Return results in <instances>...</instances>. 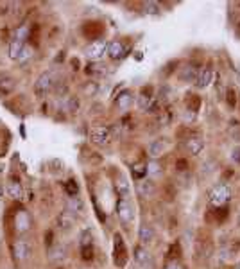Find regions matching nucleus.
Segmentation results:
<instances>
[{
    "label": "nucleus",
    "instance_id": "1",
    "mask_svg": "<svg viewBox=\"0 0 240 269\" xmlns=\"http://www.w3.org/2000/svg\"><path fill=\"white\" fill-rule=\"evenodd\" d=\"M208 201L212 206L215 208H221V206H226L229 201H231V189H229L226 183H219L215 185L208 194Z\"/></svg>",
    "mask_w": 240,
    "mask_h": 269
},
{
    "label": "nucleus",
    "instance_id": "2",
    "mask_svg": "<svg viewBox=\"0 0 240 269\" xmlns=\"http://www.w3.org/2000/svg\"><path fill=\"white\" fill-rule=\"evenodd\" d=\"M54 88H56V72L45 70L43 74L36 79L34 94L38 95V97H45V95H49V92H52Z\"/></svg>",
    "mask_w": 240,
    "mask_h": 269
},
{
    "label": "nucleus",
    "instance_id": "3",
    "mask_svg": "<svg viewBox=\"0 0 240 269\" xmlns=\"http://www.w3.org/2000/svg\"><path fill=\"white\" fill-rule=\"evenodd\" d=\"M117 217L124 225H131L134 221V206L127 198H120L117 201Z\"/></svg>",
    "mask_w": 240,
    "mask_h": 269
},
{
    "label": "nucleus",
    "instance_id": "4",
    "mask_svg": "<svg viewBox=\"0 0 240 269\" xmlns=\"http://www.w3.org/2000/svg\"><path fill=\"white\" fill-rule=\"evenodd\" d=\"M108 45H110V41L106 40H95L88 45L84 54L90 61H101L108 54Z\"/></svg>",
    "mask_w": 240,
    "mask_h": 269
},
{
    "label": "nucleus",
    "instance_id": "5",
    "mask_svg": "<svg viewBox=\"0 0 240 269\" xmlns=\"http://www.w3.org/2000/svg\"><path fill=\"white\" fill-rule=\"evenodd\" d=\"M90 140L95 146H108L113 140V131L108 126H95L90 131Z\"/></svg>",
    "mask_w": 240,
    "mask_h": 269
},
{
    "label": "nucleus",
    "instance_id": "6",
    "mask_svg": "<svg viewBox=\"0 0 240 269\" xmlns=\"http://www.w3.org/2000/svg\"><path fill=\"white\" fill-rule=\"evenodd\" d=\"M31 251H32L31 244H29L24 237L16 239V241L13 242V257H15L18 262L27 260V258L31 257Z\"/></svg>",
    "mask_w": 240,
    "mask_h": 269
},
{
    "label": "nucleus",
    "instance_id": "7",
    "mask_svg": "<svg viewBox=\"0 0 240 269\" xmlns=\"http://www.w3.org/2000/svg\"><path fill=\"white\" fill-rule=\"evenodd\" d=\"M129 54V47L126 45V41H120V40H113L110 41V45H108V58L110 60H124L126 56Z\"/></svg>",
    "mask_w": 240,
    "mask_h": 269
},
{
    "label": "nucleus",
    "instance_id": "8",
    "mask_svg": "<svg viewBox=\"0 0 240 269\" xmlns=\"http://www.w3.org/2000/svg\"><path fill=\"white\" fill-rule=\"evenodd\" d=\"M32 226V219L31 215L25 212V210H18L15 214V230H16V234L20 235H25L31 230Z\"/></svg>",
    "mask_w": 240,
    "mask_h": 269
},
{
    "label": "nucleus",
    "instance_id": "9",
    "mask_svg": "<svg viewBox=\"0 0 240 269\" xmlns=\"http://www.w3.org/2000/svg\"><path fill=\"white\" fill-rule=\"evenodd\" d=\"M8 194L11 196L15 201H22L24 199V185H22V180L11 176L8 180Z\"/></svg>",
    "mask_w": 240,
    "mask_h": 269
},
{
    "label": "nucleus",
    "instance_id": "10",
    "mask_svg": "<svg viewBox=\"0 0 240 269\" xmlns=\"http://www.w3.org/2000/svg\"><path fill=\"white\" fill-rule=\"evenodd\" d=\"M213 77H215L213 68H210V67L201 68V70H199V75H197V79H196V86L199 88V90H205V88H208L210 84L213 83Z\"/></svg>",
    "mask_w": 240,
    "mask_h": 269
},
{
    "label": "nucleus",
    "instance_id": "11",
    "mask_svg": "<svg viewBox=\"0 0 240 269\" xmlns=\"http://www.w3.org/2000/svg\"><path fill=\"white\" fill-rule=\"evenodd\" d=\"M154 239H156V234H154V228L151 225H142L140 226V230H138V241H140V244L146 248V246L153 244Z\"/></svg>",
    "mask_w": 240,
    "mask_h": 269
},
{
    "label": "nucleus",
    "instance_id": "12",
    "mask_svg": "<svg viewBox=\"0 0 240 269\" xmlns=\"http://www.w3.org/2000/svg\"><path fill=\"white\" fill-rule=\"evenodd\" d=\"M138 106L142 108L143 111H156V108H158V101H156V97L154 95H147L146 92L143 94H140L138 95Z\"/></svg>",
    "mask_w": 240,
    "mask_h": 269
},
{
    "label": "nucleus",
    "instance_id": "13",
    "mask_svg": "<svg viewBox=\"0 0 240 269\" xmlns=\"http://www.w3.org/2000/svg\"><path fill=\"white\" fill-rule=\"evenodd\" d=\"M185 147L190 155L197 156V155H201L203 149H205V140H203L201 137H190V139L185 142Z\"/></svg>",
    "mask_w": 240,
    "mask_h": 269
},
{
    "label": "nucleus",
    "instance_id": "14",
    "mask_svg": "<svg viewBox=\"0 0 240 269\" xmlns=\"http://www.w3.org/2000/svg\"><path fill=\"white\" fill-rule=\"evenodd\" d=\"M133 101H134L133 94H131L129 90H124L117 95V99H115V106H117L118 110L126 111V110H129V106L133 104Z\"/></svg>",
    "mask_w": 240,
    "mask_h": 269
},
{
    "label": "nucleus",
    "instance_id": "15",
    "mask_svg": "<svg viewBox=\"0 0 240 269\" xmlns=\"http://www.w3.org/2000/svg\"><path fill=\"white\" fill-rule=\"evenodd\" d=\"M165 149H167V140L165 139H158V140H154V142H151V146H149V155L153 156V160H158L160 156L165 153Z\"/></svg>",
    "mask_w": 240,
    "mask_h": 269
},
{
    "label": "nucleus",
    "instance_id": "16",
    "mask_svg": "<svg viewBox=\"0 0 240 269\" xmlns=\"http://www.w3.org/2000/svg\"><path fill=\"white\" fill-rule=\"evenodd\" d=\"M49 257H51V260L54 262H59V260H65V258L68 257V248L65 244H56L51 248V251H49Z\"/></svg>",
    "mask_w": 240,
    "mask_h": 269
},
{
    "label": "nucleus",
    "instance_id": "17",
    "mask_svg": "<svg viewBox=\"0 0 240 269\" xmlns=\"http://www.w3.org/2000/svg\"><path fill=\"white\" fill-rule=\"evenodd\" d=\"M197 75H199V68H197V65H186V67L181 70V74H179V77H181L185 83H196Z\"/></svg>",
    "mask_w": 240,
    "mask_h": 269
},
{
    "label": "nucleus",
    "instance_id": "18",
    "mask_svg": "<svg viewBox=\"0 0 240 269\" xmlns=\"http://www.w3.org/2000/svg\"><path fill=\"white\" fill-rule=\"evenodd\" d=\"M29 32H31V27H29L27 24H22L18 25V27L13 31V36H11V40L13 41H20V43H25L29 38Z\"/></svg>",
    "mask_w": 240,
    "mask_h": 269
},
{
    "label": "nucleus",
    "instance_id": "19",
    "mask_svg": "<svg viewBox=\"0 0 240 269\" xmlns=\"http://www.w3.org/2000/svg\"><path fill=\"white\" fill-rule=\"evenodd\" d=\"M138 192L142 196H146V198H149L151 194H154V182L151 178H143V180H138V185H136Z\"/></svg>",
    "mask_w": 240,
    "mask_h": 269
},
{
    "label": "nucleus",
    "instance_id": "20",
    "mask_svg": "<svg viewBox=\"0 0 240 269\" xmlns=\"http://www.w3.org/2000/svg\"><path fill=\"white\" fill-rule=\"evenodd\" d=\"M151 260V255L149 251H147L143 246H138L136 249H134V262H136L138 265H142V267H146L147 264H149Z\"/></svg>",
    "mask_w": 240,
    "mask_h": 269
},
{
    "label": "nucleus",
    "instance_id": "21",
    "mask_svg": "<svg viewBox=\"0 0 240 269\" xmlns=\"http://www.w3.org/2000/svg\"><path fill=\"white\" fill-rule=\"evenodd\" d=\"M162 163L158 162V160H149V162L146 163V172L149 178H158V176H162Z\"/></svg>",
    "mask_w": 240,
    "mask_h": 269
},
{
    "label": "nucleus",
    "instance_id": "22",
    "mask_svg": "<svg viewBox=\"0 0 240 269\" xmlns=\"http://www.w3.org/2000/svg\"><path fill=\"white\" fill-rule=\"evenodd\" d=\"M67 208L70 210V212H74V214H81L84 210V203L83 199L79 198V196H68V201H67Z\"/></svg>",
    "mask_w": 240,
    "mask_h": 269
},
{
    "label": "nucleus",
    "instance_id": "23",
    "mask_svg": "<svg viewBox=\"0 0 240 269\" xmlns=\"http://www.w3.org/2000/svg\"><path fill=\"white\" fill-rule=\"evenodd\" d=\"M115 187H117V190H118V194H120V198H127V196H129L131 187H129L127 180L124 178L122 174L117 176V180H115Z\"/></svg>",
    "mask_w": 240,
    "mask_h": 269
},
{
    "label": "nucleus",
    "instance_id": "24",
    "mask_svg": "<svg viewBox=\"0 0 240 269\" xmlns=\"http://www.w3.org/2000/svg\"><path fill=\"white\" fill-rule=\"evenodd\" d=\"M79 246H81V249L93 248V234H91V230L84 228L83 232L79 234Z\"/></svg>",
    "mask_w": 240,
    "mask_h": 269
},
{
    "label": "nucleus",
    "instance_id": "25",
    "mask_svg": "<svg viewBox=\"0 0 240 269\" xmlns=\"http://www.w3.org/2000/svg\"><path fill=\"white\" fill-rule=\"evenodd\" d=\"M27 43H20V41H9V45H8V54H9V58H11L13 61H16L18 60V56H20V52H22V49L25 47Z\"/></svg>",
    "mask_w": 240,
    "mask_h": 269
},
{
    "label": "nucleus",
    "instance_id": "26",
    "mask_svg": "<svg viewBox=\"0 0 240 269\" xmlns=\"http://www.w3.org/2000/svg\"><path fill=\"white\" fill-rule=\"evenodd\" d=\"M34 58V49L31 47V45H25L24 49H22V52H20V56H18V63L20 65H25V63H29V61Z\"/></svg>",
    "mask_w": 240,
    "mask_h": 269
},
{
    "label": "nucleus",
    "instance_id": "27",
    "mask_svg": "<svg viewBox=\"0 0 240 269\" xmlns=\"http://www.w3.org/2000/svg\"><path fill=\"white\" fill-rule=\"evenodd\" d=\"M142 9L146 15H160V4L158 2H143L142 4Z\"/></svg>",
    "mask_w": 240,
    "mask_h": 269
},
{
    "label": "nucleus",
    "instance_id": "28",
    "mask_svg": "<svg viewBox=\"0 0 240 269\" xmlns=\"http://www.w3.org/2000/svg\"><path fill=\"white\" fill-rule=\"evenodd\" d=\"M131 170H133V176L136 180H143L146 178V163H134L133 167H131Z\"/></svg>",
    "mask_w": 240,
    "mask_h": 269
},
{
    "label": "nucleus",
    "instance_id": "29",
    "mask_svg": "<svg viewBox=\"0 0 240 269\" xmlns=\"http://www.w3.org/2000/svg\"><path fill=\"white\" fill-rule=\"evenodd\" d=\"M58 222H59V226H61V230H70L72 226H74V217H70L68 214H61L58 217Z\"/></svg>",
    "mask_w": 240,
    "mask_h": 269
},
{
    "label": "nucleus",
    "instance_id": "30",
    "mask_svg": "<svg viewBox=\"0 0 240 269\" xmlns=\"http://www.w3.org/2000/svg\"><path fill=\"white\" fill-rule=\"evenodd\" d=\"M65 192H67L68 196H77L79 194V185L75 180H68L67 185H65Z\"/></svg>",
    "mask_w": 240,
    "mask_h": 269
},
{
    "label": "nucleus",
    "instance_id": "31",
    "mask_svg": "<svg viewBox=\"0 0 240 269\" xmlns=\"http://www.w3.org/2000/svg\"><path fill=\"white\" fill-rule=\"evenodd\" d=\"M15 88V81L9 77H0V90L2 92H11Z\"/></svg>",
    "mask_w": 240,
    "mask_h": 269
},
{
    "label": "nucleus",
    "instance_id": "32",
    "mask_svg": "<svg viewBox=\"0 0 240 269\" xmlns=\"http://www.w3.org/2000/svg\"><path fill=\"white\" fill-rule=\"evenodd\" d=\"M88 84H90V86H86V88H84V92H86V94L88 95H95V94H97V90H99V84L97 83H88Z\"/></svg>",
    "mask_w": 240,
    "mask_h": 269
},
{
    "label": "nucleus",
    "instance_id": "33",
    "mask_svg": "<svg viewBox=\"0 0 240 269\" xmlns=\"http://www.w3.org/2000/svg\"><path fill=\"white\" fill-rule=\"evenodd\" d=\"M231 158L235 160L236 163H240V146H236L235 149L231 151Z\"/></svg>",
    "mask_w": 240,
    "mask_h": 269
},
{
    "label": "nucleus",
    "instance_id": "34",
    "mask_svg": "<svg viewBox=\"0 0 240 269\" xmlns=\"http://www.w3.org/2000/svg\"><path fill=\"white\" fill-rule=\"evenodd\" d=\"M165 269H183V267H181V264H179V262L172 260V262H169V264H167Z\"/></svg>",
    "mask_w": 240,
    "mask_h": 269
},
{
    "label": "nucleus",
    "instance_id": "35",
    "mask_svg": "<svg viewBox=\"0 0 240 269\" xmlns=\"http://www.w3.org/2000/svg\"><path fill=\"white\" fill-rule=\"evenodd\" d=\"M228 101H229V104H231V106H235L236 95H233V90H228Z\"/></svg>",
    "mask_w": 240,
    "mask_h": 269
},
{
    "label": "nucleus",
    "instance_id": "36",
    "mask_svg": "<svg viewBox=\"0 0 240 269\" xmlns=\"http://www.w3.org/2000/svg\"><path fill=\"white\" fill-rule=\"evenodd\" d=\"M235 84L240 88V70H235Z\"/></svg>",
    "mask_w": 240,
    "mask_h": 269
},
{
    "label": "nucleus",
    "instance_id": "37",
    "mask_svg": "<svg viewBox=\"0 0 240 269\" xmlns=\"http://www.w3.org/2000/svg\"><path fill=\"white\" fill-rule=\"evenodd\" d=\"M2 199H4V187L0 185V201H2Z\"/></svg>",
    "mask_w": 240,
    "mask_h": 269
},
{
    "label": "nucleus",
    "instance_id": "38",
    "mask_svg": "<svg viewBox=\"0 0 240 269\" xmlns=\"http://www.w3.org/2000/svg\"><path fill=\"white\" fill-rule=\"evenodd\" d=\"M235 269H240V265H236V267H235Z\"/></svg>",
    "mask_w": 240,
    "mask_h": 269
}]
</instances>
